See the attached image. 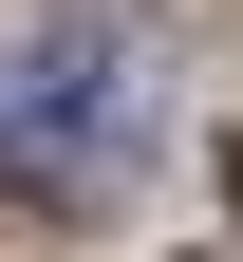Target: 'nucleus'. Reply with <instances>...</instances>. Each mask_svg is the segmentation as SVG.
<instances>
[{
	"label": "nucleus",
	"mask_w": 243,
	"mask_h": 262,
	"mask_svg": "<svg viewBox=\"0 0 243 262\" xmlns=\"http://www.w3.org/2000/svg\"><path fill=\"white\" fill-rule=\"evenodd\" d=\"M150 169V38L131 19H38L0 56V187L19 206H113Z\"/></svg>",
	"instance_id": "f257e3e1"
}]
</instances>
